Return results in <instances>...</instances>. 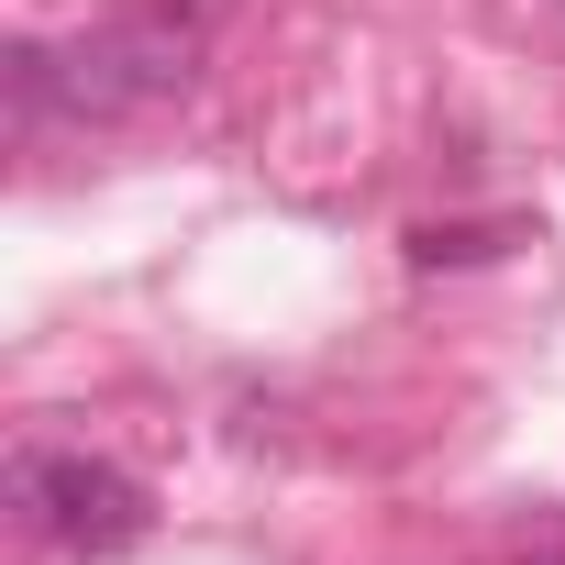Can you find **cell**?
<instances>
[{
	"label": "cell",
	"instance_id": "obj_1",
	"mask_svg": "<svg viewBox=\"0 0 565 565\" xmlns=\"http://www.w3.org/2000/svg\"><path fill=\"white\" fill-rule=\"evenodd\" d=\"M200 45H211V12L200 0H122L111 23H89L67 56H56V111L78 122H122V111H156L200 78Z\"/></svg>",
	"mask_w": 565,
	"mask_h": 565
},
{
	"label": "cell",
	"instance_id": "obj_2",
	"mask_svg": "<svg viewBox=\"0 0 565 565\" xmlns=\"http://www.w3.org/2000/svg\"><path fill=\"white\" fill-rule=\"evenodd\" d=\"M12 510L45 532V543H67V554H134L145 532H156V499L122 477V466H100V455H23L12 466Z\"/></svg>",
	"mask_w": 565,
	"mask_h": 565
},
{
	"label": "cell",
	"instance_id": "obj_3",
	"mask_svg": "<svg viewBox=\"0 0 565 565\" xmlns=\"http://www.w3.org/2000/svg\"><path fill=\"white\" fill-rule=\"evenodd\" d=\"M499 244H510V222H422L411 233V266H477Z\"/></svg>",
	"mask_w": 565,
	"mask_h": 565
}]
</instances>
